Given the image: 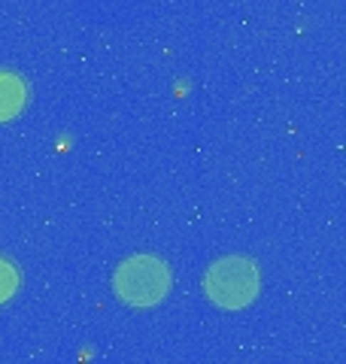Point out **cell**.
Wrapping results in <instances>:
<instances>
[{"label":"cell","mask_w":346,"mask_h":364,"mask_svg":"<svg viewBox=\"0 0 346 364\" xmlns=\"http://www.w3.org/2000/svg\"><path fill=\"white\" fill-rule=\"evenodd\" d=\"M112 289L131 306H155L170 291V270L155 255H131L115 267Z\"/></svg>","instance_id":"cell-1"},{"label":"cell","mask_w":346,"mask_h":364,"mask_svg":"<svg viewBox=\"0 0 346 364\" xmlns=\"http://www.w3.org/2000/svg\"><path fill=\"white\" fill-rule=\"evenodd\" d=\"M204 289L213 304L225 310H240V306H249L258 294V270L243 255H228L206 270Z\"/></svg>","instance_id":"cell-2"},{"label":"cell","mask_w":346,"mask_h":364,"mask_svg":"<svg viewBox=\"0 0 346 364\" xmlns=\"http://www.w3.org/2000/svg\"><path fill=\"white\" fill-rule=\"evenodd\" d=\"M28 104V85L16 73L0 70V122L19 116Z\"/></svg>","instance_id":"cell-3"},{"label":"cell","mask_w":346,"mask_h":364,"mask_svg":"<svg viewBox=\"0 0 346 364\" xmlns=\"http://www.w3.org/2000/svg\"><path fill=\"white\" fill-rule=\"evenodd\" d=\"M19 289V273L6 258H0V304L9 301Z\"/></svg>","instance_id":"cell-4"}]
</instances>
